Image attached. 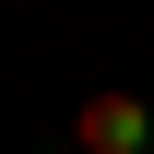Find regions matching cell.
<instances>
[{
	"mask_svg": "<svg viewBox=\"0 0 154 154\" xmlns=\"http://www.w3.org/2000/svg\"><path fill=\"white\" fill-rule=\"evenodd\" d=\"M71 154H154V107L119 95V83H95V95L71 107Z\"/></svg>",
	"mask_w": 154,
	"mask_h": 154,
	"instance_id": "6da1fadb",
	"label": "cell"
}]
</instances>
